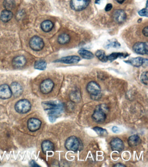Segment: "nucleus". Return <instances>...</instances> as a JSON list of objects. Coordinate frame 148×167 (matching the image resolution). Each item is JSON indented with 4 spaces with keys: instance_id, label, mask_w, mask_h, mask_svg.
<instances>
[{
    "instance_id": "obj_30",
    "label": "nucleus",
    "mask_w": 148,
    "mask_h": 167,
    "mask_svg": "<svg viewBox=\"0 0 148 167\" xmlns=\"http://www.w3.org/2000/svg\"><path fill=\"white\" fill-rule=\"evenodd\" d=\"M141 81L145 85L148 84V72H143L141 75Z\"/></svg>"
},
{
    "instance_id": "obj_3",
    "label": "nucleus",
    "mask_w": 148,
    "mask_h": 167,
    "mask_svg": "<svg viewBox=\"0 0 148 167\" xmlns=\"http://www.w3.org/2000/svg\"><path fill=\"white\" fill-rule=\"evenodd\" d=\"M83 146L81 140L74 136L69 137L65 142V147L66 149L74 152L82 150Z\"/></svg>"
},
{
    "instance_id": "obj_5",
    "label": "nucleus",
    "mask_w": 148,
    "mask_h": 167,
    "mask_svg": "<svg viewBox=\"0 0 148 167\" xmlns=\"http://www.w3.org/2000/svg\"><path fill=\"white\" fill-rule=\"evenodd\" d=\"M31 105L29 101L22 99L18 101L15 105V110L20 114H25L30 111Z\"/></svg>"
},
{
    "instance_id": "obj_11",
    "label": "nucleus",
    "mask_w": 148,
    "mask_h": 167,
    "mask_svg": "<svg viewBox=\"0 0 148 167\" xmlns=\"http://www.w3.org/2000/svg\"><path fill=\"white\" fill-rule=\"evenodd\" d=\"M110 145L112 150L118 152H121L124 148V144L121 139L118 138H114L110 142Z\"/></svg>"
},
{
    "instance_id": "obj_39",
    "label": "nucleus",
    "mask_w": 148,
    "mask_h": 167,
    "mask_svg": "<svg viewBox=\"0 0 148 167\" xmlns=\"http://www.w3.org/2000/svg\"><path fill=\"white\" fill-rule=\"evenodd\" d=\"M103 0H96L95 3L96 4H99Z\"/></svg>"
},
{
    "instance_id": "obj_9",
    "label": "nucleus",
    "mask_w": 148,
    "mask_h": 167,
    "mask_svg": "<svg viewBox=\"0 0 148 167\" xmlns=\"http://www.w3.org/2000/svg\"><path fill=\"white\" fill-rule=\"evenodd\" d=\"M124 61L134 67H139L141 66L147 67L148 65L147 59L143 58L141 57L132 58Z\"/></svg>"
},
{
    "instance_id": "obj_34",
    "label": "nucleus",
    "mask_w": 148,
    "mask_h": 167,
    "mask_svg": "<svg viewBox=\"0 0 148 167\" xmlns=\"http://www.w3.org/2000/svg\"><path fill=\"white\" fill-rule=\"evenodd\" d=\"M113 8V6L111 4H108L105 7V11H110Z\"/></svg>"
},
{
    "instance_id": "obj_32",
    "label": "nucleus",
    "mask_w": 148,
    "mask_h": 167,
    "mask_svg": "<svg viewBox=\"0 0 148 167\" xmlns=\"http://www.w3.org/2000/svg\"><path fill=\"white\" fill-rule=\"evenodd\" d=\"M138 13L140 16L148 17L147 4H146V9H142L139 11Z\"/></svg>"
},
{
    "instance_id": "obj_33",
    "label": "nucleus",
    "mask_w": 148,
    "mask_h": 167,
    "mask_svg": "<svg viewBox=\"0 0 148 167\" xmlns=\"http://www.w3.org/2000/svg\"><path fill=\"white\" fill-rule=\"evenodd\" d=\"M112 130L113 131V132L115 133H119L120 132V129L117 126L113 127L112 128Z\"/></svg>"
},
{
    "instance_id": "obj_38",
    "label": "nucleus",
    "mask_w": 148,
    "mask_h": 167,
    "mask_svg": "<svg viewBox=\"0 0 148 167\" xmlns=\"http://www.w3.org/2000/svg\"><path fill=\"white\" fill-rule=\"evenodd\" d=\"M118 3L120 4H123L126 0H116Z\"/></svg>"
},
{
    "instance_id": "obj_2",
    "label": "nucleus",
    "mask_w": 148,
    "mask_h": 167,
    "mask_svg": "<svg viewBox=\"0 0 148 167\" xmlns=\"http://www.w3.org/2000/svg\"><path fill=\"white\" fill-rule=\"evenodd\" d=\"M109 108L106 104H100L96 106L92 115V119L98 123L104 122L106 118Z\"/></svg>"
},
{
    "instance_id": "obj_19",
    "label": "nucleus",
    "mask_w": 148,
    "mask_h": 167,
    "mask_svg": "<svg viewBox=\"0 0 148 167\" xmlns=\"http://www.w3.org/2000/svg\"><path fill=\"white\" fill-rule=\"evenodd\" d=\"M142 141L138 135H132L129 137L128 139V145L132 147H135L141 144Z\"/></svg>"
},
{
    "instance_id": "obj_25",
    "label": "nucleus",
    "mask_w": 148,
    "mask_h": 167,
    "mask_svg": "<svg viewBox=\"0 0 148 167\" xmlns=\"http://www.w3.org/2000/svg\"><path fill=\"white\" fill-rule=\"evenodd\" d=\"M95 54L97 58L102 62H106L108 61V60L107 56L106 55L105 52L103 50H97Z\"/></svg>"
},
{
    "instance_id": "obj_12",
    "label": "nucleus",
    "mask_w": 148,
    "mask_h": 167,
    "mask_svg": "<svg viewBox=\"0 0 148 167\" xmlns=\"http://www.w3.org/2000/svg\"><path fill=\"white\" fill-rule=\"evenodd\" d=\"M42 125V121L36 118H31L27 121V128L31 132L38 130Z\"/></svg>"
},
{
    "instance_id": "obj_1",
    "label": "nucleus",
    "mask_w": 148,
    "mask_h": 167,
    "mask_svg": "<svg viewBox=\"0 0 148 167\" xmlns=\"http://www.w3.org/2000/svg\"><path fill=\"white\" fill-rule=\"evenodd\" d=\"M42 106L48 114L50 122H54L63 112L64 106L58 101H46L42 103Z\"/></svg>"
},
{
    "instance_id": "obj_14",
    "label": "nucleus",
    "mask_w": 148,
    "mask_h": 167,
    "mask_svg": "<svg viewBox=\"0 0 148 167\" xmlns=\"http://www.w3.org/2000/svg\"><path fill=\"white\" fill-rule=\"evenodd\" d=\"M113 17L115 21L117 23H123L126 19V13L123 10L118 9L115 10L113 13Z\"/></svg>"
},
{
    "instance_id": "obj_8",
    "label": "nucleus",
    "mask_w": 148,
    "mask_h": 167,
    "mask_svg": "<svg viewBox=\"0 0 148 167\" xmlns=\"http://www.w3.org/2000/svg\"><path fill=\"white\" fill-rule=\"evenodd\" d=\"M54 85V83L52 80L50 79L44 80L40 84L41 92L45 95L50 93L53 90Z\"/></svg>"
},
{
    "instance_id": "obj_7",
    "label": "nucleus",
    "mask_w": 148,
    "mask_h": 167,
    "mask_svg": "<svg viewBox=\"0 0 148 167\" xmlns=\"http://www.w3.org/2000/svg\"><path fill=\"white\" fill-rule=\"evenodd\" d=\"M31 48L34 51L42 50L45 46L44 41L38 36H34L31 39L29 42Z\"/></svg>"
},
{
    "instance_id": "obj_20",
    "label": "nucleus",
    "mask_w": 148,
    "mask_h": 167,
    "mask_svg": "<svg viewBox=\"0 0 148 167\" xmlns=\"http://www.w3.org/2000/svg\"><path fill=\"white\" fill-rule=\"evenodd\" d=\"M13 14L11 11L3 10L0 15V19L4 22H7L11 20L13 17Z\"/></svg>"
},
{
    "instance_id": "obj_4",
    "label": "nucleus",
    "mask_w": 148,
    "mask_h": 167,
    "mask_svg": "<svg viewBox=\"0 0 148 167\" xmlns=\"http://www.w3.org/2000/svg\"><path fill=\"white\" fill-rule=\"evenodd\" d=\"M87 90L93 100H98L101 97V89L99 84L95 81H90L87 86Z\"/></svg>"
},
{
    "instance_id": "obj_23",
    "label": "nucleus",
    "mask_w": 148,
    "mask_h": 167,
    "mask_svg": "<svg viewBox=\"0 0 148 167\" xmlns=\"http://www.w3.org/2000/svg\"><path fill=\"white\" fill-rule=\"evenodd\" d=\"M70 37L66 34H62L60 35L57 39L58 43L60 45H65L70 42Z\"/></svg>"
},
{
    "instance_id": "obj_24",
    "label": "nucleus",
    "mask_w": 148,
    "mask_h": 167,
    "mask_svg": "<svg viewBox=\"0 0 148 167\" xmlns=\"http://www.w3.org/2000/svg\"><path fill=\"white\" fill-rule=\"evenodd\" d=\"M128 54L115 52V53H112L110 55L108 56V60L112 61L119 58H126V57L128 56Z\"/></svg>"
},
{
    "instance_id": "obj_29",
    "label": "nucleus",
    "mask_w": 148,
    "mask_h": 167,
    "mask_svg": "<svg viewBox=\"0 0 148 167\" xmlns=\"http://www.w3.org/2000/svg\"><path fill=\"white\" fill-rule=\"evenodd\" d=\"M93 130L97 134V135L101 136H104L108 135L107 131L105 129L99 127H95L93 128Z\"/></svg>"
},
{
    "instance_id": "obj_37",
    "label": "nucleus",
    "mask_w": 148,
    "mask_h": 167,
    "mask_svg": "<svg viewBox=\"0 0 148 167\" xmlns=\"http://www.w3.org/2000/svg\"><path fill=\"white\" fill-rule=\"evenodd\" d=\"M114 167H126L125 165L123 164L122 163H118L116 164L113 165Z\"/></svg>"
},
{
    "instance_id": "obj_6",
    "label": "nucleus",
    "mask_w": 148,
    "mask_h": 167,
    "mask_svg": "<svg viewBox=\"0 0 148 167\" xmlns=\"http://www.w3.org/2000/svg\"><path fill=\"white\" fill-rule=\"evenodd\" d=\"M90 2V0H71L70 6L73 10L81 11L87 8Z\"/></svg>"
},
{
    "instance_id": "obj_27",
    "label": "nucleus",
    "mask_w": 148,
    "mask_h": 167,
    "mask_svg": "<svg viewBox=\"0 0 148 167\" xmlns=\"http://www.w3.org/2000/svg\"><path fill=\"white\" fill-rule=\"evenodd\" d=\"M3 6L6 10L11 11L15 7V2L14 0H5Z\"/></svg>"
},
{
    "instance_id": "obj_22",
    "label": "nucleus",
    "mask_w": 148,
    "mask_h": 167,
    "mask_svg": "<svg viewBox=\"0 0 148 167\" xmlns=\"http://www.w3.org/2000/svg\"><path fill=\"white\" fill-rule=\"evenodd\" d=\"M78 53L83 58L86 59H91L94 57V54L92 52L85 49H82L79 50Z\"/></svg>"
},
{
    "instance_id": "obj_13",
    "label": "nucleus",
    "mask_w": 148,
    "mask_h": 167,
    "mask_svg": "<svg viewBox=\"0 0 148 167\" xmlns=\"http://www.w3.org/2000/svg\"><path fill=\"white\" fill-rule=\"evenodd\" d=\"M11 88L6 84L0 86V98L2 99H8L12 96Z\"/></svg>"
},
{
    "instance_id": "obj_28",
    "label": "nucleus",
    "mask_w": 148,
    "mask_h": 167,
    "mask_svg": "<svg viewBox=\"0 0 148 167\" xmlns=\"http://www.w3.org/2000/svg\"><path fill=\"white\" fill-rule=\"evenodd\" d=\"M71 100L75 103H78L81 101V95L78 91H74L70 95Z\"/></svg>"
},
{
    "instance_id": "obj_18",
    "label": "nucleus",
    "mask_w": 148,
    "mask_h": 167,
    "mask_svg": "<svg viewBox=\"0 0 148 167\" xmlns=\"http://www.w3.org/2000/svg\"><path fill=\"white\" fill-rule=\"evenodd\" d=\"M42 148L43 153L46 154L48 151H53L54 149V145L51 141L45 140L42 142Z\"/></svg>"
},
{
    "instance_id": "obj_10",
    "label": "nucleus",
    "mask_w": 148,
    "mask_h": 167,
    "mask_svg": "<svg viewBox=\"0 0 148 167\" xmlns=\"http://www.w3.org/2000/svg\"><path fill=\"white\" fill-rule=\"evenodd\" d=\"M148 42H139L135 43L133 46V49L135 53L139 54H148Z\"/></svg>"
},
{
    "instance_id": "obj_36",
    "label": "nucleus",
    "mask_w": 148,
    "mask_h": 167,
    "mask_svg": "<svg viewBox=\"0 0 148 167\" xmlns=\"http://www.w3.org/2000/svg\"><path fill=\"white\" fill-rule=\"evenodd\" d=\"M30 165H31V166L32 167L39 166V165H38V164L34 160H32L31 161H30Z\"/></svg>"
},
{
    "instance_id": "obj_35",
    "label": "nucleus",
    "mask_w": 148,
    "mask_h": 167,
    "mask_svg": "<svg viewBox=\"0 0 148 167\" xmlns=\"http://www.w3.org/2000/svg\"><path fill=\"white\" fill-rule=\"evenodd\" d=\"M143 33L144 35L146 37H148V27L147 26L144 28L143 29Z\"/></svg>"
},
{
    "instance_id": "obj_26",
    "label": "nucleus",
    "mask_w": 148,
    "mask_h": 167,
    "mask_svg": "<svg viewBox=\"0 0 148 167\" xmlns=\"http://www.w3.org/2000/svg\"><path fill=\"white\" fill-rule=\"evenodd\" d=\"M34 67L36 69L44 70L46 69L47 63L45 61L40 60L35 62Z\"/></svg>"
},
{
    "instance_id": "obj_15",
    "label": "nucleus",
    "mask_w": 148,
    "mask_h": 167,
    "mask_svg": "<svg viewBox=\"0 0 148 167\" xmlns=\"http://www.w3.org/2000/svg\"><path fill=\"white\" fill-rule=\"evenodd\" d=\"M81 60V58L79 56L76 55L69 56L62 58L56 61V62H60L67 64L78 63Z\"/></svg>"
},
{
    "instance_id": "obj_16",
    "label": "nucleus",
    "mask_w": 148,
    "mask_h": 167,
    "mask_svg": "<svg viewBox=\"0 0 148 167\" xmlns=\"http://www.w3.org/2000/svg\"><path fill=\"white\" fill-rule=\"evenodd\" d=\"M26 63V59L23 56H18L13 59L12 65L14 68L19 69L24 66Z\"/></svg>"
},
{
    "instance_id": "obj_17",
    "label": "nucleus",
    "mask_w": 148,
    "mask_h": 167,
    "mask_svg": "<svg viewBox=\"0 0 148 167\" xmlns=\"http://www.w3.org/2000/svg\"><path fill=\"white\" fill-rule=\"evenodd\" d=\"M11 92L15 97H18L22 95L23 89L22 87L17 82H14L11 84Z\"/></svg>"
},
{
    "instance_id": "obj_21",
    "label": "nucleus",
    "mask_w": 148,
    "mask_h": 167,
    "mask_svg": "<svg viewBox=\"0 0 148 167\" xmlns=\"http://www.w3.org/2000/svg\"><path fill=\"white\" fill-rule=\"evenodd\" d=\"M53 27V24L52 21L46 20L43 21L41 24V28L45 32H49L52 30Z\"/></svg>"
},
{
    "instance_id": "obj_31",
    "label": "nucleus",
    "mask_w": 148,
    "mask_h": 167,
    "mask_svg": "<svg viewBox=\"0 0 148 167\" xmlns=\"http://www.w3.org/2000/svg\"><path fill=\"white\" fill-rule=\"evenodd\" d=\"M120 44L117 41H110L108 44L106 45L107 48H109L110 47H116L118 48L120 47Z\"/></svg>"
}]
</instances>
